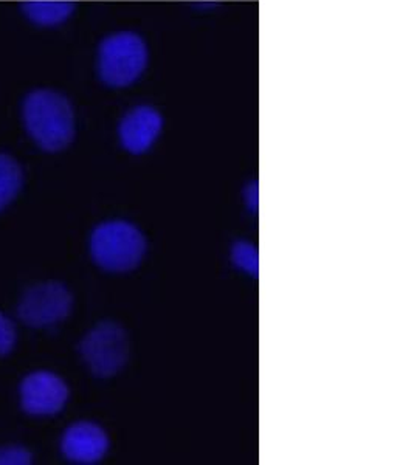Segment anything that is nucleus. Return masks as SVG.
Listing matches in <instances>:
<instances>
[{"mask_svg":"<svg viewBox=\"0 0 414 465\" xmlns=\"http://www.w3.org/2000/svg\"><path fill=\"white\" fill-rule=\"evenodd\" d=\"M22 120L33 142L45 153H59L74 142V109L58 90H32L22 103Z\"/></svg>","mask_w":414,"mask_h":465,"instance_id":"nucleus-1","label":"nucleus"},{"mask_svg":"<svg viewBox=\"0 0 414 465\" xmlns=\"http://www.w3.org/2000/svg\"><path fill=\"white\" fill-rule=\"evenodd\" d=\"M151 63L148 41L135 30L103 37L96 50V74L109 89H129L143 78Z\"/></svg>","mask_w":414,"mask_h":465,"instance_id":"nucleus-2","label":"nucleus"},{"mask_svg":"<svg viewBox=\"0 0 414 465\" xmlns=\"http://www.w3.org/2000/svg\"><path fill=\"white\" fill-rule=\"evenodd\" d=\"M148 252L144 232L128 221H109L94 230L92 260L111 273H128L142 264Z\"/></svg>","mask_w":414,"mask_h":465,"instance_id":"nucleus-3","label":"nucleus"},{"mask_svg":"<svg viewBox=\"0 0 414 465\" xmlns=\"http://www.w3.org/2000/svg\"><path fill=\"white\" fill-rule=\"evenodd\" d=\"M80 354L94 376L100 379L117 376L128 365L131 354L128 332L118 322H98L81 340Z\"/></svg>","mask_w":414,"mask_h":465,"instance_id":"nucleus-4","label":"nucleus"},{"mask_svg":"<svg viewBox=\"0 0 414 465\" xmlns=\"http://www.w3.org/2000/svg\"><path fill=\"white\" fill-rule=\"evenodd\" d=\"M72 311L74 295L64 284L56 281L30 287L17 306V315L22 322L39 329L56 326L69 318Z\"/></svg>","mask_w":414,"mask_h":465,"instance_id":"nucleus-5","label":"nucleus"},{"mask_svg":"<svg viewBox=\"0 0 414 465\" xmlns=\"http://www.w3.org/2000/svg\"><path fill=\"white\" fill-rule=\"evenodd\" d=\"M165 129L162 112L151 104H137L124 112L118 123L122 148L133 155H143L154 148Z\"/></svg>","mask_w":414,"mask_h":465,"instance_id":"nucleus-6","label":"nucleus"},{"mask_svg":"<svg viewBox=\"0 0 414 465\" xmlns=\"http://www.w3.org/2000/svg\"><path fill=\"white\" fill-rule=\"evenodd\" d=\"M69 401V386L50 371H36L21 383V405L32 416H54Z\"/></svg>","mask_w":414,"mask_h":465,"instance_id":"nucleus-7","label":"nucleus"},{"mask_svg":"<svg viewBox=\"0 0 414 465\" xmlns=\"http://www.w3.org/2000/svg\"><path fill=\"white\" fill-rule=\"evenodd\" d=\"M111 440L98 423L80 420L70 425L61 439L63 455L76 464H95L106 456Z\"/></svg>","mask_w":414,"mask_h":465,"instance_id":"nucleus-8","label":"nucleus"},{"mask_svg":"<svg viewBox=\"0 0 414 465\" xmlns=\"http://www.w3.org/2000/svg\"><path fill=\"white\" fill-rule=\"evenodd\" d=\"M21 8L24 16L37 27L54 28L74 16L76 4L72 0H25Z\"/></svg>","mask_w":414,"mask_h":465,"instance_id":"nucleus-9","label":"nucleus"},{"mask_svg":"<svg viewBox=\"0 0 414 465\" xmlns=\"http://www.w3.org/2000/svg\"><path fill=\"white\" fill-rule=\"evenodd\" d=\"M24 185V171L15 157L0 153V212L16 199Z\"/></svg>","mask_w":414,"mask_h":465,"instance_id":"nucleus-10","label":"nucleus"},{"mask_svg":"<svg viewBox=\"0 0 414 465\" xmlns=\"http://www.w3.org/2000/svg\"><path fill=\"white\" fill-rule=\"evenodd\" d=\"M232 262L236 269L244 272L250 276H258L260 273V253L251 242L238 241L232 247Z\"/></svg>","mask_w":414,"mask_h":465,"instance_id":"nucleus-11","label":"nucleus"},{"mask_svg":"<svg viewBox=\"0 0 414 465\" xmlns=\"http://www.w3.org/2000/svg\"><path fill=\"white\" fill-rule=\"evenodd\" d=\"M32 462V453L21 445L0 447V465H28Z\"/></svg>","mask_w":414,"mask_h":465,"instance_id":"nucleus-12","label":"nucleus"},{"mask_svg":"<svg viewBox=\"0 0 414 465\" xmlns=\"http://www.w3.org/2000/svg\"><path fill=\"white\" fill-rule=\"evenodd\" d=\"M16 326L10 318L0 312V357L10 354L16 346Z\"/></svg>","mask_w":414,"mask_h":465,"instance_id":"nucleus-13","label":"nucleus"},{"mask_svg":"<svg viewBox=\"0 0 414 465\" xmlns=\"http://www.w3.org/2000/svg\"><path fill=\"white\" fill-rule=\"evenodd\" d=\"M244 202L250 213H258L260 206V188L258 182H251L244 190Z\"/></svg>","mask_w":414,"mask_h":465,"instance_id":"nucleus-14","label":"nucleus"}]
</instances>
